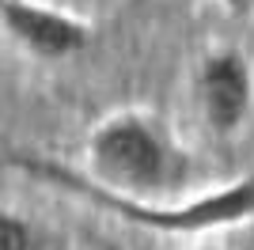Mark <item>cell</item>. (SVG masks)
Masks as SVG:
<instances>
[{"label": "cell", "mask_w": 254, "mask_h": 250, "mask_svg": "<svg viewBox=\"0 0 254 250\" xmlns=\"http://www.w3.org/2000/svg\"><path fill=\"white\" fill-rule=\"evenodd\" d=\"M15 163L27 175L46 178L50 186L68 189L76 197L99 205L110 216L126 220V224H137V228H148V231H159V235H205V231H224V228H235V224L254 220V175L239 178V182H228V186L212 189V193H201V197H190V201L144 205V201L122 197L114 189H103L87 175H80L72 167H61V163H50V159L19 156Z\"/></svg>", "instance_id": "6da1fadb"}, {"label": "cell", "mask_w": 254, "mask_h": 250, "mask_svg": "<svg viewBox=\"0 0 254 250\" xmlns=\"http://www.w3.org/2000/svg\"><path fill=\"white\" fill-rule=\"evenodd\" d=\"M87 178L144 205H171L163 193L186 178V152L171 144L156 118L118 110L87 136Z\"/></svg>", "instance_id": "7a4b0ae2"}, {"label": "cell", "mask_w": 254, "mask_h": 250, "mask_svg": "<svg viewBox=\"0 0 254 250\" xmlns=\"http://www.w3.org/2000/svg\"><path fill=\"white\" fill-rule=\"evenodd\" d=\"M193 99L216 136H235L254 110V68L243 53L216 50L197 64Z\"/></svg>", "instance_id": "3957f363"}, {"label": "cell", "mask_w": 254, "mask_h": 250, "mask_svg": "<svg viewBox=\"0 0 254 250\" xmlns=\"http://www.w3.org/2000/svg\"><path fill=\"white\" fill-rule=\"evenodd\" d=\"M0 27L19 50L42 61H68L91 42V27L42 0H0Z\"/></svg>", "instance_id": "277c9868"}, {"label": "cell", "mask_w": 254, "mask_h": 250, "mask_svg": "<svg viewBox=\"0 0 254 250\" xmlns=\"http://www.w3.org/2000/svg\"><path fill=\"white\" fill-rule=\"evenodd\" d=\"M0 250H34V228L8 208H0Z\"/></svg>", "instance_id": "5b68a950"}, {"label": "cell", "mask_w": 254, "mask_h": 250, "mask_svg": "<svg viewBox=\"0 0 254 250\" xmlns=\"http://www.w3.org/2000/svg\"><path fill=\"white\" fill-rule=\"evenodd\" d=\"M228 15H235V19H243V15H251L254 11V0H216Z\"/></svg>", "instance_id": "8992f818"}, {"label": "cell", "mask_w": 254, "mask_h": 250, "mask_svg": "<svg viewBox=\"0 0 254 250\" xmlns=\"http://www.w3.org/2000/svg\"><path fill=\"white\" fill-rule=\"evenodd\" d=\"M133 4H144V0H133Z\"/></svg>", "instance_id": "52a82bcc"}]
</instances>
